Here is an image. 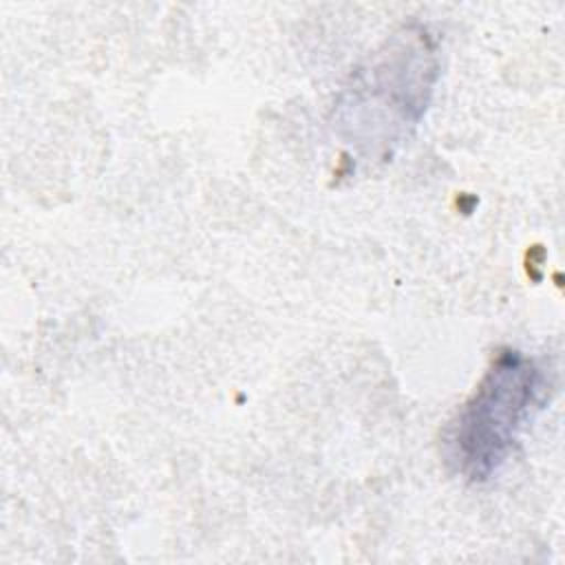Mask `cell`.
I'll use <instances>...</instances> for the list:
<instances>
[{
    "label": "cell",
    "instance_id": "obj_1",
    "mask_svg": "<svg viewBox=\"0 0 565 565\" xmlns=\"http://www.w3.org/2000/svg\"><path fill=\"white\" fill-rule=\"evenodd\" d=\"M437 75L430 33L399 29L344 86L333 110L338 135L369 159H388L424 117Z\"/></svg>",
    "mask_w": 565,
    "mask_h": 565
},
{
    "label": "cell",
    "instance_id": "obj_2",
    "mask_svg": "<svg viewBox=\"0 0 565 565\" xmlns=\"http://www.w3.org/2000/svg\"><path fill=\"white\" fill-rule=\"evenodd\" d=\"M550 388L552 375L543 360L501 349L444 433L448 468L468 483H486L499 475L545 408Z\"/></svg>",
    "mask_w": 565,
    "mask_h": 565
}]
</instances>
